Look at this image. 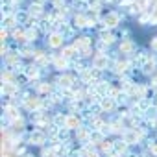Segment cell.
<instances>
[{
    "instance_id": "obj_7",
    "label": "cell",
    "mask_w": 157,
    "mask_h": 157,
    "mask_svg": "<svg viewBox=\"0 0 157 157\" xmlns=\"http://www.w3.org/2000/svg\"><path fill=\"white\" fill-rule=\"evenodd\" d=\"M120 52H122V54H131V52H133V43H131V41H124V43L120 44Z\"/></svg>"
},
{
    "instance_id": "obj_1",
    "label": "cell",
    "mask_w": 157,
    "mask_h": 157,
    "mask_svg": "<svg viewBox=\"0 0 157 157\" xmlns=\"http://www.w3.org/2000/svg\"><path fill=\"white\" fill-rule=\"evenodd\" d=\"M93 65H94L96 70H104V68L107 67V57H105L104 54H100V56H96V57L93 59Z\"/></svg>"
},
{
    "instance_id": "obj_18",
    "label": "cell",
    "mask_w": 157,
    "mask_h": 157,
    "mask_svg": "<svg viewBox=\"0 0 157 157\" xmlns=\"http://www.w3.org/2000/svg\"><path fill=\"white\" fill-rule=\"evenodd\" d=\"M150 151H151L153 155H157V142H151V144H150Z\"/></svg>"
},
{
    "instance_id": "obj_19",
    "label": "cell",
    "mask_w": 157,
    "mask_h": 157,
    "mask_svg": "<svg viewBox=\"0 0 157 157\" xmlns=\"http://www.w3.org/2000/svg\"><path fill=\"white\" fill-rule=\"evenodd\" d=\"M150 44H151V50H155V52H157V37H155V39H151V43H150Z\"/></svg>"
},
{
    "instance_id": "obj_10",
    "label": "cell",
    "mask_w": 157,
    "mask_h": 157,
    "mask_svg": "<svg viewBox=\"0 0 157 157\" xmlns=\"http://www.w3.org/2000/svg\"><path fill=\"white\" fill-rule=\"evenodd\" d=\"M54 65H56L57 68H65V65H67V57H56V59H54Z\"/></svg>"
},
{
    "instance_id": "obj_3",
    "label": "cell",
    "mask_w": 157,
    "mask_h": 157,
    "mask_svg": "<svg viewBox=\"0 0 157 157\" xmlns=\"http://www.w3.org/2000/svg\"><path fill=\"white\" fill-rule=\"evenodd\" d=\"M30 142L32 144H43L44 142V133L43 131H33L30 135Z\"/></svg>"
},
{
    "instance_id": "obj_2",
    "label": "cell",
    "mask_w": 157,
    "mask_h": 157,
    "mask_svg": "<svg viewBox=\"0 0 157 157\" xmlns=\"http://www.w3.org/2000/svg\"><path fill=\"white\" fill-rule=\"evenodd\" d=\"M65 128H67V129H78V128H80V118H78L76 115L67 117V124H65Z\"/></svg>"
},
{
    "instance_id": "obj_6",
    "label": "cell",
    "mask_w": 157,
    "mask_h": 157,
    "mask_svg": "<svg viewBox=\"0 0 157 157\" xmlns=\"http://www.w3.org/2000/svg\"><path fill=\"white\" fill-rule=\"evenodd\" d=\"M39 105H41V100L37 96H28L26 98V107L28 109H37Z\"/></svg>"
},
{
    "instance_id": "obj_11",
    "label": "cell",
    "mask_w": 157,
    "mask_h": 157,
    "mask_svg": "<svg viewBox=\"0 0 157 157\" xmlns=\"http://www.w3.org/2000/svg\"><path fill=\"white\" fill-rule=\"evenodd\" d=\"M113 39H115L113 33H109V32H104V33H102V41H104V43H113Z\"/></svg>"
},
{
    "instance_id": "obj_13",
    "label": "cell",
    "mask_w": 157,
    "mask_h": 157,
    "mask_svg": "<svg viewBox=\"0 0 157 157\" xmlns=\"http://www.w3.org/2000/svg\"><path fill=\"white\" fill-rule=\"evenodd\" d=\"M100 148H102V151H107V150H111V148H113V144H111L109 140H104V142L100 144Z\"/></svg>"
},
{
    "instance_id": "obj_4",
    "label": "cell",
    "mask_w": 157,
    "mask_h": 157,
    "mask_svg": "<svg viewBox=\"0 0 157 157\" xmlns=\"http://www.w3.org/2000/svg\"><path fill=\"white\" fill-rule=\"evenodd\" d=\"M48 44H50L52 48H57V46H61V44H63V37H61L59 33H54V35H50Z\"/></svg>"
},
{
    "instance_id": "obj_12",
    "label": "cell",
    "mask_w": 157,
    "mask_h": 157,
    "mask_svg": "<svg viewBox=\"0 0 157 157\" xmlns=\"http://www.w3.org/2000/svg\"><path fill=\"white\" fill-rule=\"evenodd\" d=\"M153 70H155V61H148L146 67H144V72L150 74V72H153Z\"/></svg>"
},
{
    "instance_id": "obj_15",
    "label": "cell",
    "mask_w": 157,
    "mask_h": 157,
    "mask_svg": "<svg viewBox=\"0 0 157 157\" xmlns=\"http://www.w3.org/2000/svg\"><path fill=\"white\" fill-rule=\"evenodd\" d=\"M8 63H10V65L19 63V56H15V54H13V56H8Z\"/></svg>"
},
{
    "instance_id": "obj_20",
    "label": "cell",
    "mask_w": 157,
    "mask_h": 157,
    "mask_svg": "<svg viewBox=\"0 0 157 157\" xmlns=\"http://www.w3.org/2000/svg\"><path fill=\"white\" fill-rule=\"evenodd\" d=\"M24 157H33V155H30V153H26V155H24Z\"/></svg>"
},
{
    "instance_id": "obj_16",
    "label": "cell",
    "mask_w": 157,
    "mask_h": 157,
    "mask_svg": "<svg viewBox=\"0 0 157 157\" xmlns=\"http://www.w3.org/2000/svg\"><path fill=\"white\" fill-rule=\"evenodd\" d=\"M126 68H128V63H124V61L122 63H117V72H124Z\"/></svg>"
},
{
    "instance_id": "obj_17",
    "label": "cell",
    "mask_w": 157,
    "mask_h": 157,
    "mask_svg": "<svg viewBox=\"0 0 157 157\" xmlns=\"http://www.w3.org/2000/svg\"><path fill=\"white\" fill-rule=\"evenodd\" d=\"M26 74L32 78V76H37V68L35 67H28V70H26Z\"/></svg>"
},
{
    "instance_id": "obj_8",
    "label": "cell",
    "mask_w": 157,
    "mask_h": 157,
    "mask_svg": "<svg viewBox=\"0 0 157 157\" xmlns=\"http://www.w3.org/2000/svg\"><path fill=\"white\" fill-rule=\"evenodd\" d=\"M72 76H61L59 78V85H63V87H70L72 85Z\"/></svg>"
},
{
    "instance_id": "obj_5",
    "label": "cell",
    "mask_w": 157,
    "mask_h": 157,
    "mask_svg": "<svg viewBox=\"0 0 157 157\" xmlns=\"http://www.w3.org/2000/svg\"><path fill=\"white\" fill-rule=\"evenodd\" d=\"M104 21H105V26H109V28H115V26L118 24V15H117V13H109V15H107Z\"/></svg>"
},
{
    "instance_id": "obj_9",
    "label": "cell",
    "mask_w": 157,
    "mask_h": 157,
    "mask_svg": "<svg viewBox=\"0 0 157 157\" xmlns=\"http://www.w3.org/2000/svg\"><path fill=\"white\" fill-rule=\"evenodd\" d=\"M100 107H102V109H113V107H115V102H113L111 98H107V100L104 98V100L100 102Z\"/></svg>"
},
{
    "instance_id": "obj_14",
    "label": "cell",
    "mask_w": 157,
    "mask_h": 157,
    "mask_svg": "<svg viewBox=\"0 0 157 157\" xmlns=\"http://www.w3.org/2000/svg\"><path fill=\"white\" fill-rule=\"evenodd\" d=\"M115 148H117L118 151H124V150H126V140H117Z\"/></svg>"
}]
</instances>
